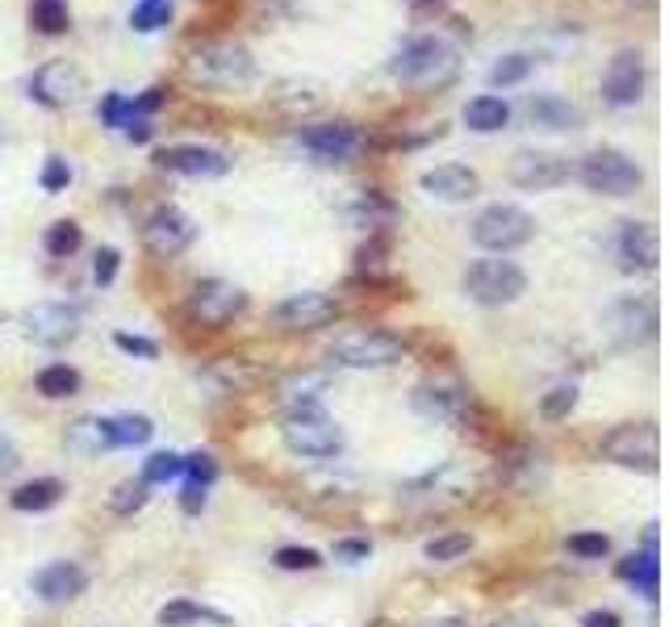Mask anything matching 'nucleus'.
Masks as SVG:
<instances>
[{
	"mask_svg": "<svg viewBox=\"0 0 669 627\" xmlns=\"http://www.w3.org/2000/svg\"><path fill=\"white\" fill-rule=\"evenodd\" d=\"M460 71V55H456L453 43H444L439 34H419L410 38L407 47L394 55L389 63V76L402 80L407 89H419V93H435V89H448Z\"/></svg>",
	"mask_w": 669,
	"mask_h": 627,
	"instance_id": "f257e3e1",
	"label": "nucleus"
},
{
	"mask_svg": "<svg viewBox=\"0 0 669 627\" xmlns=\"http://www.w3.org/2000/svg\"><path fill=\"white\" fill-rule=\"evenodd\" d=\"M185 71H189L192 84H201V89H243L256 76V59H251V50L243 47V43L210 38V43L189 50Z\"/></svg>",
	"mask_w": 669,
	"mask_h": 627,
	"instance_id": "f03ea898",
	"label": "nucleus"
},
{
	"mask_svg": "<svg viewBox=\"0 0 669 627\" xmlns=\"http://www.w3.org/2000/svg\"><path fill=\"white\" fill-rule=\"evenodd\" d=\"M281 440L293 456L302 461H331L343 452V431L334 427V418H327L318 406H306V410H289L285 422H281Z\"/></svg>",
	"mask_w": 669,
	"mask_h": 627,
	"instance_id": "7ed1b4c3",
	"label": "nucleus"
},
{
	"mask_svg": "<svg viewBox=\"0 0 669 627\" xmlns=\"http://www.w3.org/2000/svg\"><path fill=\"white\" fill-rule=\"evenodd\" d=\"M577 181L590 193H598V197H632L636 188L645 185V172L627 151L598 147V151H590L586 160L577 163Z\"/></svg>",
	"mask_w": 669,
	"mask_h": 627,
	"instance_id": "20e7f679",
	"label": "nucleus"
},
{
	"mask_svg": "<svg viewBox=\"0 0 669 627\" xmlns=\"http://www.w3.org/2000/svg\"><path fill=\"white\" fill-rule=\"evenodd\" d=\"M465 293H469V302L478 305H510L519 302L527 293V272L515 264V259H473L469 268H465Z\"/></svg>",
	"mask_w": 669,
	"mask_h": 627,
	"instance_id": "39448f33",
	"label": "nucleus"
},
{
	"mask_svg": "<svg viewBox=\"0 0 669 627\" xmlns=\"http://www.w3.org/2000/svg\"><path fill=\"white\" fill-rule=\"evenodd\" d=\"M531 234H536V218L519 206H506V201H494L473 218V243L494 256H506V252L531 243Z\"/></svg>",
	"mask_w": 669,
	"mask_h": 627,
	"instance_id": "423d86ee",
	"label": "nucleus"
},
{
	"mask_svg": "<svg viewBox=\"0 0 669 627\" xmlns=\"http://www.w3.org/2000/svg\"><path fill=\"white\" fill-rule=\"evenodd\" d=\"M407 356V344L389 330H348L331 344V364L343 369H394Z\"/></svg>",
	"mask_w": 669,
	"mask_h": 627,
	"instance_id": "0eeeda50",
	"label": "nucleus"
},
{
	"mask_svg": "<svg viewBox=\"0 0 669 627\" xmlns=\"http://www.w3.org/2000/svg\"><path fill=\"white\" fill-rule=\"evenodd\" d=\"M602 456H607L611 465L657 473V461H661V436H657L653 422H623V427H615V431L602 440Z\"/></svg>",
	"mask_w": 669,
	"mask_h": 627,
	"instance_id": "6e6552de",
	"label": "nucleus"
},
{
	"mask_svg": "<svg viewBox=\"0 0 669 627\" xmlns=\"http://www.w3.org/2000/svg\"><path fill=\"white\" fill-rule=\"evenodd\" d=\"M297 142L318 163H348L368 147V139L360 135L352 121H310V126L297 130Z\"/></svg>",
	"mask_w": 669,
	"mask_h": 627,
	"instance_id": "1a4fd4ad",
	"label": "nucleus"
},
{
	"mask_svg": "<svg viewBox=\"0 0 669 627\" xmlns=\"http://www.w3.org/2000/svg\"><path fill=\"white\" fill-rule=\"evenodd\" d=\"M602 330L615 348H641L657 335V305L648 298H623L602 314Z\"/></svg>",
	"mask_w": 669,
	"mask_h": 627,
	"instance_id": "9d476101",
	"label": "nucleus"
},
{
	"mask_svg": "<svg viewBox=\"0 0 669 627\" xmlns=\"http://www.w3.org/2000/svg\"><path fill=\"white\" fill-rule=\"evenodd\" d=\"M243 305H247V293H243L239 285H231V280H201L197 289L189 293V318L197 326H226L235 314H243Z\"/></svg>",
	"mask_w": 669,
	"mask_h": 627,
	"instance_id": "9b49d317",
	"label": "nucleus"
},
{
	"mask_svg": "<svg viewBox=\"0 0 669 627\" xmlns=\"http://www.w3.org/2000/svg\"><path fill=\"white\" fill-rule=\"evenodd\" d=\"M192 239H197V222H192L185 209H176V206H160L143 222V247L155 259L180 256Z\"/></svg>",
	"mask_w": 669,
	"mask_h": 627,
	"instance_id": "f8f14e48",
	"label": "nucleus"
},
{
	"mask_svg": "<svg viewBox=\"0 0 669 627\" xmlns=\"http://www.w3.org/2000/svg\"><path fill=\"white\" fill-rule=\"evenodd\" d=\"M414 410L435 418V422H460L469 415V390L453 372H435L414 390Z\"/></svg>",
	"mask_w": 669,
	"mask_h": 627,
	"instance_id": "ddd939ff",
	"label": "nucleus"
},
{
	"mask_svg": "<svg viewBox=\"0 0 669 627\" xmlns=\"http://www.w3.org/2000/svg\"><path fill=\"white\" fill-rule=\"evenodd\" d=\"M506 176H510V185L524 188V193H549V188L565 185L574 176V167L556 151H519L510 160V167H506Z\"/></svg>",
	"mask_w": 669,
	"mask_h": 627,
	"instance_id": "4468645a",
	"label": "nucleus"
},
{
	"mask_svg": "<svg viewBox=\"0 0 669 627\" xmlns=\"http://www.w3.org/2000/svg\"><path fill=\"white\" fill-rule=\"evenodd\" d=\"M473 486H478L473 468L453 461V465L427 473L423 481H414L407 489V502H414V507H448V502H465L473 494Z\"/></svg>",
	"mask_w": 669,
	"mask_h": 627,
	"instance_id": "2eb2a0df",
	"label": "nucleus"
},
{
	"mask_svg": "<svg viewBox=\"0 0 669 627\" xmlns=\"http://www.w3.org/2000/svg\"><path fill=\"white\" fill-rule=\"evenodd\" d=\"M25 339L43 344V348H63L80 335V310L63 302H38L25 310Z\"/></svg>",
	"mask_w": 669,
	"mask_h": 627,
	"instance_id": "dca6fc26",
	"label": "nucleus"
},
{
	"mask_svg": "<svg viewBox=\"0 0 669 627\" xmlns=\"http://www.w3.org/2000/svg\"><path fill=\"white\" fill-rule=\"evenodd\" d=\"M645 96V55L636 47L615 50V59L607 63V76H602V101L611 109H627Z\"/></svg>",
	"mask_w": 669,
	"mask_h": 627,
	"instance_id": "f3484780",
	"label": "nucleus"
},
{
	"mask_svg": "<svg viewBox=\"0 0 669 627\" xmlns=\"http://www.w3.org/2000/svg\"><path fill=\"white\" fill-rule=\"evenodd\" d=\"M30 96L38 101V105H47V109H63V105H72L75 96L84 93V71L75 68L72 59H50L43 68L30 76Z\"/></svg>",
	"mask_w": 669,
	"mask_h": 627,
	"instance_id": "a211bd4d",
	"label": "nucleus"
},
{
	"mask_svg": "<svg viewBox=\"0 0 669 627\" xmlns=\"http://www.w3.org/2000/svg\"><path fill=\"white\" fill-rule=\"evenodd\" d=\"M334 314H339V302H334L331 293H293L285 302L272 310V323L281 326V330H293V335H310L318 326L334 323Z\"/></svg>",
	"mask_w": 669,
	"mask_h": 627,
	"instance_id": "6ab92c4d",
	"label": "nucleus"
},
{
	"mask_svg": "<svg viewBox=\"0 0 669 627\" xmlns=\"http://www.w3.org/2000/svg\"><path fill=\"white\" fill-rule=\"evenodd\" d=\"M155 163L172 172V176H189V181H218L231 172V160L214 151V147H197V142H180V147H164Z\"/></svg>",
	"mask_w": 669,
	"mask_h": 627,
	"instance_id": "aec40b11",
	"label": "nucleus"
},
{
	"mask_svg": "<svg viewBox=\"0 0 669 627\" xmlns=\"http://www.w3.org/2000/svg\"><path fill=\"white\" fill-rule=\"evenodd\" d=\"M615 256L623 272H653L661 259V239L648 222H623L615 234Z\"/></svg>",
	"mask_w": 669,
	"mask_h": 627,
	"instance_id": "412c9836",
	"label": "nucleus"
},
{
	"mask_svg": "<svg viewBox=\"0 0 669 627\" xmlns=\"http://www.w3.org/2000/svg\"><path fill=\"white\" fill-rule=\"evenodd\" d=\"M419 185L435 201H473L481 193V176L469 163H439V167H427L419 176Z\"/></svg>",
	"mask_w": 669,
	"mask_h": 627,
	"instance_id": "4be33fe9",
	"label": "nucleus"
},
{
	"mask_svg": "<svg viewBox=\"0 0 669 627\" xmlns=\"http://www.w3.org/2000/svg\"><path fill=\"white\" fill-rule=\"evenodd\" d=\"M84 585H89V573L75 560H55V565L34 573V594L43 603H72L84 594Z\"/></svg>",
	"mask_w": 669,
	"mask_h": 627,
	"instance_id": "5701e85b",
	"label": "nucleus"
},
{
	"mask_svg": "<svg viewBox=\"0 0 669 627\" xmlns=\"http://www.w3.org/2000/svg\"><path fill=\"white\" fill-rule=\"evenodd\" d=\"M524 114H527V121H531L536 130H552V135H561V130H577V126H582L577 105H570L565 96H556V93L527 96Z\"/></svg>",
	"mask_w": 669,
	"mask_h": 627,
	"instance_id": "b1692460",
	"label": "nucleus"
},
{
	"mask_svg": "<svg viewBox=\"0 0 669 627\" xmlns=\"http://www.w3.org/2000/svg\"><path fill=\"white\" fill-rule=\"evenodd\" d=\"M327 394H331V369H302L289 372L285 381H281V397L289 402V410L318 406Z\"/></svg>",
	"mask_w": 669,
	"mask_h": 627,
	"instance_id": "393cba45",
	"label": "nucleus"
},
{
	"mask_svg": "<svg viewBox=\"0 0 669 627\" xmlns=\"http://www.w3.org/2000/svg\"><path fill=\"white\" fill-rule=\"evenodd\" d=\"M460 117H465V126H469L473 135H498V130L510 126V105L494 93H481L465 105V114Z\"/></svg>",
	"mask_w": 669,
	"mask_h": 627,
	"instance_id": "a878e982",
	"label": "nucleus"
},
{
	"mask_svg": "<svg viewBox=\"0 0 669 627\" xmlns=\"http://www.w3.org/2000/svg\"><path fill=\"white\" fill-rule=\"evenodd\" d=\"M114 448V418H80L68 427V452L75 456H96Z\"/></svg>",
	"mask_w": 669,
	"mask_h": 627,
	"instance_id": "bb28decb",
	"label": "nucleus"
},
{
	"mask_svg": "<svg viewBox=\"0 0 669 627\" xmlns=\"http://www.w3.org/2000/svg\"><path fill=\"white\" fill-rule=\"evenodd\" d=\"M197 624H214V627H231V619L214 611V606L189 603V599H176L160 611V627H197Z\"/></svg>",
	"mask_w": 669,
	"mask_h": 627,
	"instance_id": "cd10ccee",
	"label": "nucleus"
},
{
	"mask_svg": "<svg viewBox=\"0 0 669 627\" xmlns=\"http://www.w3.org/2000/svg\"><path fill=\"white\" fill-rule=\"evenodd\" d=\"M59 498H63V481H55V477H38V481H25L22 489H13L9 502H13V511L38 514V511H50Z\"/></svg>",
	"mask_w": 669,
	"mask_h": 627,
	"instance_id": "c85d7f7f",
	"label": "nucleus"
},
{
	"mask_svg": "<svg viewBox=\"0 0 669 627\" xmlns=\"http://www.w3.org/2000/svg\"><path fill=\"white\" fill-rule=\"evenodd\" d=\"M30 25L38 30V34H68L72 30V13H68V0H34L30 4Z\"/></svg>",
	"mask_w": 669,
	"mask_h": 627,
	"instance_id": "c756f323",
	"label": "nucleus"
},
{
	"mask_svg": "<svg viewBox=\"0 0 669 627\" xmlns=\"http://www.w3.org/2000/svg\"><path fill=\"white\" fill-rule=\"evenodd\" d=\"M620 578L636 581V590L645 599H657V585H661V569H657V553H645V557H627L620 565Z\"/></svg>",
	"mask_w": 669,
	"mask_h": 627,
	"instance_id": "7c9ffc66",
	"label": "nucleus"
},
{
	"mask_svg": "<svg viewBox=\"0 0 669 627\" xmlns=\"http://www.w3.org/2000/svg\"><path fill=\"white\" fill-rule=\"evenodd\" d=\"M38 394L50 397V402H63V397H72L80 390V372L68 369V364H50V369L38 372Z\"/></svg>",
	"mask_w": 669,
	"mask_h": 627,
	"instance_id": "2f4dec72",
	"label": "nucleus"
},
{
	"mask_svg": "<svg viewBox=\"0 0 669 627\" xmlns=\"http://www.w3.org/2000/svg\"><path fill=\"white\" fill-rule=\"evenodd\" d=\"M272 101H277L281 109H289V114H297V109H314V105L322 101V89L310 84V80H285V84H277Z\"/></svg>",
	"mask_w": 669,
	"mask_h": 627,
	"instance_id": "473e14b6",
	"label": "nucleus"
},
{
	"mask_svg": "<svg viewBox=\"0 0 669 627\" xmlns=\"http://www.w3.org/2000/svg\"><path fill=\"white\" fill-rule=\"evenodd\" d=\"M80 243H84V234H80V227H75L72 218L55 222V227H47V234H43V247H47L50 259L75 256V252H80Z\"/></svg>",
	"mask_w": 669,
	"mask_h": 627,
	"instance_id": "72a5a7b5",
	"label": "nucleus"
},
{
	"mask_svg": "<svg viewBox=\"0 0 669 627\" xmlns=\"http://www.w3.org/2000/svg\"><path fill=\"white\" fill-rule=\"evenodd\" d=\"M531 68H536V59H531V55H524V50H515V55H502L498 63L490 68V84H494V89L524 84L527 76H531Z\"/></svg>",
	"mask_w": 669,
	"mask_h": 627,
	"instance_id": "f704fd0d",
	"label": "nucleus"
},
{
	"mask_svg": "<svg viewBox=\"0 0 669 627\" xmlns=\"http://www.w3.org/2000/svg\"><path fill=\"white\" fill-rule=\"evenodd\" d=\"M155 436L151 418L146 415H121L114 418V448H143Z\"/></svg>",
	"mask_w": 669,
	"mask_h": 627,
	"instance_id": "c9c22d12",
	"label": "nucleus"
},
{
	"mask_svg": "<svg viewBox=\"0 0 669 627\" xmlns=\"http://www.w3.org/2000/svg\"><path fill=\"white\" fill-rule=\"evenodd\" d=\"M352 218L360 227H385L394 218V201H385L382 193H360V201L352 206Z\"/></svg>",
	"mask_w": 669,
	"mask_h": 627,
	"instance_id": "e433bc0d",
	"label": "nucleus"
},
{
	"mask_svg": "<svg viewBox=\"0 0 669 627\" xmlns=\"http://www.w3.org/2000/svg\"><path fill=\"white\" fill-rule=\"evenodd\" d=\"M180 473H185V456H176V452H155V456L143 465V481L146 486H164V481H176Z\"/></svg>",
	"mask_w": 669,
	"mask_h": 627,
	"instance_id": "4c0bfd02",
	"label": "nucleus"
},
{
	"mask_svg": "<svg viewBox=\"0 0 669 627\" xmlns=\"http://www.w3.org/2000/svg\"><path fill=\"white\" fill-rule=\"evenodd\" d=\"M469 548H473V539H469L465 532L435 535V539L427 544V560H435V565H453V560H460Z\"/></svg>",
	"mask_w": 669,
	"mask_h": 627,
	"instance_id": "58836bf2",
	"label": "nucleus"
},
{
	"mask_svg": "<svg viewBox=\"0 0 669 627\" xmlns=\"http://www.w3.org/2000/svg\"><path fill=\"white\" fill-rule=\"evenodd\" d=\"M172 22V4L167 0H143L134 13H130V25L139 30V34H151V30H164Z\"/></svg>",
	"mask_w": 669,
	"mask_h": 627,
	"instance_id": "ea45409f",
	"label": "nucleus"
},
{
	"mask_svg": "<svg viewBox=\"0 0 669 627\" xmlns=\"http://www.w3.org/2000/svg\"><path fill=\"white\" fill-rule=\"evenodd\" d=\"M146 481L139 477V481H121L114 494H109V511L114 514H134V511H143V502H146Z\"/></svg>",
	"mask_w": 669,
	"mask_h": 627,
	"instance_id": "a19ab883",
	"label": "nucleus"
},
{
	"mask_svg": "<svg viewBox=\"0 0 669 627\" xmlns=\"http://www.w3.org/2000/svg\"><path fill=\"white\" fill-rule=\"evenodd\" d=\"M570 553L582 560H602L611 553V539L602 532H582V535H570Z\"/></svg>",
	"mask_w": 669,
	"mask_h": 627,
	"instance_id": "79ce46f5",
	"label": "nucleus"
},
{
	"mask_svg": "<svg viewBox=\"0 0 669 627\" xmlns=\"http://www.w3.org/2000/svg\"><path fill=\"white\" fill-rule=\"evenodd\" d=\"M574 406H577L574 385H556V390H552V394H544V402H540V415H544V418H565Z\"/></svg>",
	"mask_w": 669,
	"mask_h": 627,
	"instance_id": "37998d69",
	"label": "nucleus"
},
{
	"mask_svg": "<svg viewBox=\"0 0 669 627\" xmlns=\"http://www.w3.org/2000/svg\"><path fill=\"white\" fill-rule=\"evenodd\" d=\"M68 185H72V163L63 160V155H50V160L43 163V188H47V193H63Z\"/></svg>",
	"mask_w": 669,
	"mask_h": 627,
	"instance_id": "c03bdc74",
	"label": "nucleus"
},
{
	"mask_svg": "<svg viewBox=\"0 0 669 627\" xmlns=\"http://www.w3.org/2000/svg\"><path fill=\"white\" fill-rule=\"evenodd\" d=\"M130 117H134V105H130L121 93H109L101 101V121H105V126H126Z\"/></svg>",
	"mask_w": 669,
	"mask_h": 627,
	"instance_id": "a18cd8bd",
	"label": "nucleus"
},
{
	"mask_svg": "<svg viewBox=\"0 0 669 627\" xmlns=\"http://www.w3.org/2000/svg\"><path fill=\"white\" fill-rule=\"evenodd\" d=\"M185 473H189V486H210L218 477V465L210 452H197V456H189L185 461Z\"/></svg>",
	"mask_w": 669,
	"mask_h": 627,
	"instance_id": "49530a36",
	"label": "nucleus"
},
{
	"mask_svg": "<svg viewBox=\"0 0 669 627\" xmlns=\"http://www.w3.org/2000/svg\"><path fill=\"white\" fill-rule=\"evenodd\" d=\"M277 565L289 569V573H297V569H318L322 560H318L314 548H281V553H277Z\"/></svg>",
	"mask_w": 669,
	"mask_h": 627,
	"instance_id": "de8ad7c7",
	"label": "nucleus"
},
{
	"mask_svg": "<svg viewBox=\"0 0 669 627\" xmlns=\"http://www.w3.org/2000/svg\"><path fill=\"white\" fill-rule=\"evenodd\" d=\"M114 344H118L126 356H139V360H155V356H160V348H155L151 339H143V335H130V330H118V335H114Z\"/></svg>",
	"mask_w": 669,
	"mask_h": 627,
	"instance_id": "09e8293b",
	"label": "nucleus"
},
{
	"mask_svg": "<svg viewBox=\"0 0 669 627\" xmlns=\"http://www.w3.org/2000/svg\"><path fill=\"white\" fill-rule=\"evenodd\" d=\"M118 264H121V256L114 252V247H101V252H96V259H93V280H96V285H114V277H118Z\"/></svg>",
	"mask_w": 669,
	"mask_h": 627,
	"instance_id": "8fccbe9b",
	"label": "nucleus"
},
{
	"mask_svg": "<svg viewBox=\"0 0 669 627\" xmlns=\"http://www.w3.org/2000/svg\"><path fill=\"white\" fill-rule=\"evenodd\" d=\"M334 557L339 560H368V539H339V544H334Z\"/></svg>",
	"mask_w": 669,
	"mask_h": 627,
	"instance_id": "3c124183",
	"label": "nucleus"
},
{
	"mask_svg": "<svg viewBox=\"0 0 669 627\" xmlns=\"http://www.w3.org/2000/svg\"><path fill=\"white\" fill-rule=\"evenodd\" d=\"M130 105H134V117H146V114H155V109H160V105H164V89H146L143 96H134V101H130Z\"/></svg>",
	"mask_w": 669,
	"mask_h": 627,
	"instance_id": "603ef678",
	"label": "nucleus"
},
{
	"mask_svg": "<svg viewBox=\"0 0 669 627\" xmlns=\"http://www.w3.org/2000/svg\"><path fill=\"white\" fill-rule=\"evenodd\" d=\"M121 130L130 135V142H151V135H155V126H151L146 117H130V121H126Z\"/></svg>",
	"mask_w": 669,
	"mask_h": 627,
	"instance_id": "864d4df0",
	"label": "nucleus"
},
{
	"mask_svg": "<svg viewBox=\"0 0 669 627\" xmlns=\"http://www.w3.org/2000/svg\"><path fill=\"white\" fill-rule=\"evenodd\" d=\"M180 507H185V514L201 511V507H206V486H185V494H180Z\"/></svg>",
	"mask_w": 669,
	"mask_h": 627,
	"instance_id": "5fc2aeb1",
	"label": "nucleus"
},
{
	"mask_svg": "<svg viewBox=\"0 0 669 627\" xmlns=\"http://www.w3.org/2000/svg\"><path fill=\"white\" fill-rule=\"evenodd\" d=\"M410 13H414L419 22H427L435 13H444V0H410Z\"/></svg>",
	"mask_w": 669,
	"mask_h": 627,
	"instance_id": "6e6d98bb",
	"label": "nucleus"
},
{
	"mask_svg": "<svg viewBox=\"0 0 669 627\" xmlns=\"http://www.w3.org/2000/svg\"><path fill=\"white\" fill-rule=\"evenodd\" d=\"M582 627H620V615H615V611H590V615L582 619Z\"/></svg>",
	"mask_w": 669,
	"mask_h": 627,
	"instance_id": "4d7b16f0",
	"label": "nucleus"
},
{
	"mask_svg": "<svg viewBox=\"0 0 669 627\" xmlns=\"http://www.w3.org/2000/svg\"><path fill=\"white\" fill-rule=\"evenodd\" d=\"M13 465H17V448L0 436V477H4V473H13Z\"/></svg>",
	"mask_w": 669,
	"mask_h": 627,
	"instance_id": "13d9d810",
	"label": "nucleus"
},
{
	"mask_svg": "<svg viewBox=\"0 0 669 627\" xmlns=\"http://www.w3.org/2000/svg\"><path fill=\"white\" fill-rule=\"evenodd\" d=\"M490 627H540V624H527V619H494Z\"/></svg>",
	"mask_w": 669,
	"mask_h": 627,
	"instance_id": "bf43d9fd",
	"label": "nucleus"
},
{
	"mask_svg": "<svg viewBox=\"0 0 669 627\" xmlns=\"http://www.w3.org/2000/svg\"><path fill=\"white\" fill-rule=\"evenodd\" d=\"M431 627H465L460 619H439V624H431Z\"/></svg>",
	"mask_w": 669,
	"mask_h": 627,
	"instance_id": "052dcab7",
	"label": "nucleus"
},
{
	"mask_svg": "<svg viewBox=\"0 0 669 627\" xmlns=\"http://www.w3.org/2000/svg\"><path fill=\"white\" fill-rule=\"evenodd\" d=\"M627 4H653V0H627Z\"/></svg>",
	"mask_w": 669,
	"mask_h": 627,
	"instance_id": "680f3d73",
	"label": "nucleus"
}]
</instances>
